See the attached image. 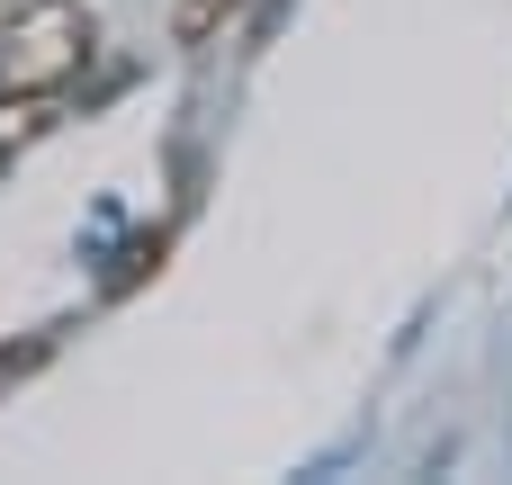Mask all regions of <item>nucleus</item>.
<instances>
[{
	"label": "nucleus",
	"mask_w": 512,
	"mask_h": 485,
	"mask_svg": "<svg viewBox=\"0 0 512 485\" xmlns=\"http://www.w3.org/2000/svg\"><path fill=\"white\" fill-rule=\"evenodd\" d=\"M54 126H63V90H36V81H0V171H9L18 153H36Z\"/></svg>",
	"instance_id": "2"
},
{
	"label": "nucleus",
	"mask_w": 512,
	"mask_h": 485,
	"mask_svg": "<svg viewBox=\"0 0 512 485\" xmlns=\"http://www.w3.org/2000/svg\"><path fill=\"white\" fill-rule=\"evenodd\" d=\"M243 9H252V0H171V45H180V54H207Z\"/></svg>",
	"instance_id": "3"
},
{
	"label": "nucleus",
	"mask_w": 512,
	"mask_h": 485,
	"mask_svg": "<svg viewBox=\"0 0 512 485\" xmlns=\"http://www.w3.org/2000/svg\"><path fill=\"white\" fill-rule=\"evenodd\" d=\"M45 360H54V333H27V342H18V351H9V342H0V387H18V378H36V369H45Z\"/></svg>",
	"instance_id": "4"
},
{
	"label": "nucleus",
	"mask_w": 512,
	"mask_h": 485,
	"mask_svg": "<svg viewBox=\"0 0 512 485\" xmlns=\"http://www.w3.org/2000/svg\"><path fill=\"white\" fill-rule=\"evenodd\" d=\"M9 9H18V0H0V18H9Z\"/></svg>",
	"instance_id": "5"
},
{
	"label": "nucleus",
	"mask_w": 512,
	"mask_h": 485,
	"mask_svg": "<svg viewBox=\"0 0 512 485\" xmlns=\"http://www.w3.org/2000/svg\"><path fill=\"white\" fill-rule=\"evenodd\" d=\"M99 45V18L81 0H18L0 18V81H36V90H63Z\"/></svg>",
	"instance_id": "1"
}]
</instances>
